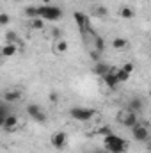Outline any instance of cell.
Returning a JSON list of instances; mask_svg holds the SVG:
<instances>
[{
  "mask_svg": "<svg viewBox=\"0 0 151 153\" xmlns=\"http://www.w3.org/2000/svg\"><path fill=\"white\" fill-rule=\"evenodd\" d=\"M103 150L107 153H124L128 150V141L110 132L103 135Z\"/></svg>",
  "mask_w": 151,
  "mask_h": 153,
  "instance_id": "cell-1",
  "label": "cell"
},
{
  "mask_svg": "<svg viewBox=\"0 0 151 153\" xmlns=\"http://www.w3.org/2000/svg\"><path fill=\"white\" fill-rule=\"evenodd\" d=\"M38 18L44 20V22H57L62 18V9L59 5H39L38 7Z\"/></svg>",
  "mask_w": 151,
  "mask_h": 153,
  "instance_id": "cell-2",
  "label": "cell"
},
{
  "mask_svg": "<svg viewBox=\"0 0 151 153\" xmlns=\"http://www.w3.org/2000/svg\"><path fill=\"white\" fill-rule=\"evenodd\" d=\"M70 116H71L75 121L87 123V121H91V119L96 116V111H94V109H85V107H73V109H70Z\"/></svg>",
  "mask_w": 151,
  "mask_h": 153,
  "instance_id": "cell-3",
  "label": "cell"
},
{
  "mask_svg": "<svg viewBox=\"0 0 151 153\" xmlns=\"http://www.w3.org/2000/svg\"><path fill=\"white\" fill-rule=\"evenodd\" d=\"M132 130V135H133V139L137 141V143H146L148 139H150V130H148V126L146 125H141V123H137L133 128H130Z\"/></svg>",
  "mask_w": 151,
  "mask_h": 153,
  "instance_id": "cell-4",
  "label": "cell"
},
{
  "mask_svg": "<svg viewBox=\"0 0 151 153\" xmlns=\"http://www.w3.org/2000/svg\"><path fill=\"white\" fill-rule=\"evenodd\" d=\"M27 114L30 116L34 121H38V123H46V112L39 107V105H36V103H29L27 105Z\"/></svg>",
  "mask_w": 151,
  "mask_h": 153,
  "instance_id": "cell-5",
  "label": "cell"
},
{
  "mask_svg": "<svg viewBox=\"0 0 151 153\" xmlns=\"http://www.w3.org/2000/svg\"><path fill=\"white\" fill-rule=\"evenodd\" d=\"M68 144V134L62 132V130H57L53 135H52V146L55 150H64V146Z\"/></svg>",
  "mask_w": 151,
  "mask_h": 153,
  "instance_id": "cell-6",
  "label": "cell"
},
{
  "mask_svg": "<svg viewBox=\"0 0 151 153\" xmlns=\"http://www.w3.org/2000/svg\"><path fill=\"white\" fill-rule=\"evenodd\" d=\"M119 123H121L123 126H126V128H133V126L139 123V117H137V114H133V112L119 114Z\"/></svg>",
  "mask_w": 151,
  "mask_h": 153,
  "instance_id": "cell-7",
  "label": "cell"
},
{
  "mask_svg": "<svg viewBox=\"0 0 151 153\" xmlns=\"http://www.w3.org/2000/svg\"><path fill=\"white\" fill-rule=\"evenodd\" d=\"M73 18H75V23H76V27L84 32L91 23H89V16L85 14V13H80V11H75L73 13Z\"/></svg>",
  "mask_w": 151,
  "mask_h": 153,
  "instance_id": "cell-8",
  "label": "cell"
},
{
  "mask_svg": "<svg viewBox=\"0 0 151 153\" xmlns=\"http://www.w3.org/2000/svg\"><path fill=\"white\" fill-rule=\"evenodd\" d=\"M142 109H144V102H142V98H132L130 102H128V112H133V114H139V112H142Z\"/></svg>",
  "mask_w": 151,
  "mask_h": 153,
  "instance_id": "cell-9",
  "label": "cell"
},
{
  "mask_svg": "<svg viewBox=\"0 0 151 153\" xmlns=\"http://www.w3.org/2000/svg\"><path fill=\"white\" fill-rule=\"evenodd\" d=\"M110 71V66L107 64V62H103V61H98V62H94V66H93V73L98 76H103L107 75Z\"/></svg>",
  "mask_w": 151,
  "mask_h": 153,
  "instance_id": "cell-10",
  "label": "cell"
},
{
  "mask_svg": "<svg viewBox=\"0 0 151 153\" xmlns=\"http://www.w3.org/2000/svg\"><path fill=\"white\" fill-rule=\"evenodd\" d=\"M20 98H21V93H20L18 89H11V91L7 89V91L4 93V100H5L7 103H14V102H18Z\"/></svg>",
  "mask_w": 151,
  "mask_h": 153,
  "instance_id": "cell-11",
  "label": "cell"
},
{
  "mask_svg": "<svg viewBox=\"0 0 151 153\" xmlns=\"http://www.w3.org/2000/svg\"><path fill=\"white\" fill-rule=\"evenodd\" d=\"M101 80H103V84H105L109 89H115V85H117V78H115V73H114L112 70H110L107 75L101 76Z\"/></svg>",
  "mask_w": 151,
  "mask_h": 153,
  "instance_id": "cell-12",
  "label": "cell"
},
{
  "mask_svg": "<svg viewBox=\"0 0 151 153\" xmlns=\"http://www.w3.org/2000/svg\"><path fill=\"white\" fill-rule=\"evenodd\" d=\"M16 125H18V117H16L14 114H7V116H5V121H4V126H2V128L11 132V130H14V128H16Z\"/></svg>",
  "mask_w": 151,
  "mask_h": 153,
  "instance_id": "cell-13",
  "label": "cell"
},
{
  "mask_svg": "<svg viewBox=\"0 0 151 153\" xmlns=\"http://www.w3.org/2000/svg\"><path fill=\"white\" fill-rule=\"evenodd\" d=\"M0 52H2V55H4V57H13V55L18 52V46H16V45H11V43H5V45L2 46V50H0Z\"/></svg>",
  "mask_w": 151,
  "mask_h": 153,
  "instance_id": "cell-14",
  "label": "cell"
},
{
  "mask_svg": "<svg viewBox=\"0 0 151 153\" xmlns=\"http://www.w3.org/2000/svg\"><path fill=\"white\" fill-rule=\"evenodd\" d=\"M119 16H121L123 20H132V18L135 16V13H133V9H132L130 5H123V7L119 9Z\"/></svg>",
  "mask_w": 151,
  "mask_h": 153,
  "instance_id": "cell-15",
  "label": "cell"
},
{
  "mask_svg": "<svg viewBox=\"0 0 151 153\" xmlns=\"http://www.w3.org/2000/svg\"><path fill=\"white\" fill-rule=\"evenodd\" d=\"M126 46H128V41H126L124 38H115L112 41V48H114V50H117V52L126 50Z\"/></svg>",
  "mask_w": 151,
  "mask_h": 153,
  "instance_id": "cell-16",
  "label": "cell"
},
{
  "mask_svg": "<svg viewBox=\"0 0 151 153\" xmlns=\"http://www.w3.org/2000/svg\"><path fill=\"white\" fill-rule=\"evenodd\" d=\"M93 14L98 16V18H107L109 16V9L105 5H94L93 7Z\"/></svg>",
  "mask_w": 151,
  "mask_h": 153,
  "instance_id": "cell-17",
  "label": "cell"
},
{
  "mask_svg": "<svg viewBox=\"0 0 151 153\" xmlns=\"http://www.w3.org/2000/svg\"><path fill=\"white\" fill-rule=\"evenodd\" d=\"M93 39H94V50L100 52V53H103V52H105V39L101 38V36H98V34Z\"/></svg>",
  "mask_w": 151,
  "mask_h": 153,
  "instance_id": "cell-18",
  "label": "cell"
},
{
  "mask_svg": "<svg viewBox=\"0 0 151 153\" xmlns=\"http://www.w3.org/2000/svg\"><path fill=\"white\" fill-rule=\"evenodd\" d=\"M5 43H11V45H20V38H18V34L14 32V30H7L5 32Z\"/></svg>",
  "mask_w": 151,
  "mask_h": 153,
  "instance_id": "cell-19",
  "label": "cell"
},
{
  "mask_svg": "<svg viewBox=\"0 0 151 153\" xmlns=\"http://www.w3.org/2000/svg\"><path fill=\"white\" fill-rule=\"evenodd\" d=\"M23 13H25V16H27V18L34 20V18H38V5H27Z\"/></svg>",
  "mask_w": 151,
  "mask_h": 153,
  "instance_id": "cell-20",
  "label": "cell"
},
{
  "mask_svg": "<svg viewBox=\"0 0 151 153\" xmlns=\"http://www.w3.org/2000/svg\"><path fill=\"white\" fill-rule=\"evenodd\" d=\"M114 73H115V78H117V84L130 80V73H126V71H123V70H117V71H114Z\"/></svg>",
  "mask_w": 151,
  "mask_h": 153,
  "instance_id": "cell-21",
  "label": "cell"
},
{
  "mask_svg": "<svg viewBox=\"0 0 151 153\" xmlns=\"http://www.w3.org/2000/svg\"><path fill=\"white\" fill-rule=\"evenodd\" d=\"M55 48H57V52H59V53H66V52H68V48H70V45H68V41H64V39H62V41H59V43H57V46H55Z\"/></svg>",
  "mask_w": 151,
  "mask_h": 153,
  "instance_id": "cell-22",
  "label": "cell"
},
{
  "mask_svg": "<svg viewBox=\"0 0 151 153\" xmlns=\"http://www.w3.org/2000/svg\"><path fill=\"white\" fill-rule=\"evenodd\" d=\"M11 23V16L7 13H0V27H5Z\"/></svg>",
  "mask_w": 151,
  "mask_h": 153,
  "instance_id": "cell-23",
  "label": "cell"
},
{
  "mask_svg": "<svg viewBox=\"0 0 151 153\" xmlns=\"http://www.w3.org/2000/svg\"><path fill=\"white\" fill-rule=\"evenodd\" d=\"M43 27H44V20H41V18H34V20H32V29L41 30Z\"/></svg>",
  "mask_w": 151,
  "mask_h": 153,
  "instance_id": "cell-24",
  "label": "cell"
},
{
  "mask_svg": "<svg viewBox=\"0 0 151 153\" xmlns=\"http://www.w3.org/2000/svg\"><path fill=\"white\" fill-rule=\"evenodd\" d=\"M9 114V111L4 107V105H0V128L4 126V121H5V116Z\"/></svg>",
  "mask_w": 151,
  "mask_h": 153,
  "instance_id": "cell-25",
  "label": "cell"
},
{
  "mask_svg": "<svg viewBox=\"0 0 151 153\" xmlns=\"http://www.w3.org/2000/svg\"><path fill=\"white\" fill-rule=\"evenodd\" d=\"M89 55H91V59H93L94 62L101 61V53H100V52H96V50H91V53H89Z\"/></svg>",
  "mask_w": 151,
  "mask_h": 153,
  "instance_id": "cell-26",
  "label": "cell"
},
{
  "mask_svg": "<svg viewBox=\"0 0 151 153\" xmlns=\"http://www.w3.org/2000/svg\"><path fill=\"white\" fill-rule=\"evenodd\" d=\"M121 70H123V71H126V73H130V75H132V71H133V70H135V66H133V64H132V62H126V64H124V66H123V68H121Z\"/></svg>",
  "mask_w": 151,
  "mask_h": 153,
  "instance_id": "cell-27",
  "label": "cell"
},
{
  "mask_svg": "<svg viewBox=\"0 0 151 153\" xmlns=\"http://www.w3.org/2000/svg\"><path fill=\"white\" fill-rule=\"evenodd\" d=\"M98 132H100V134H101V135H107V134H110V132H112V130H110V128H109V126H103V128H100V130H98Z\"/></svg>",
  "mask_w": 151,
  "mask_h": 153,
  "instance_id": "cell-28",
  "label": "cell"
},
{
  "mask_svg": "<svg viewBox=\"0 0 151 153\" xmlns=\"http://www.w3.org/2000/svg\"><path fill=\"white\" fill-rule=\"evenodd\" d=\"M50 100H52V102H57V100H59V94H57V93H50Z\"/></svg>",
  "mask_w": 151,
  "mask_h": 153,
  "instance_id": "cell-29",
  "label": "cell"
},
{
  "mask_svg": "<svg viewBox=\"0 0 151 153\" xmlns=\"http://www.w3.org/2000/svg\"><path fill=\"white\" fill-rule=\"evenodd\" d=\"M43 2V5H48V4H52V0H41Z\"/></svg>",
  "mask_w": 151,
  "mask_h": 153,
  "instance_id": "cell-30",
  "label": "cell"
},
{
  "mask_svg": "<svg viewBox=\"0 0 151 153\" xmlns=\"http://www.w3.org/2000/svg\"><path fill=\"white\" fill-rule=\"evenodd\" d=\"M94 153H107V152H105V150H96Z\"/></svg>",
  "mask_w": 151,
  "mask_h": 153,
  "instance_id": "cell-31",
  "label": "cell"
}]
</instances>
